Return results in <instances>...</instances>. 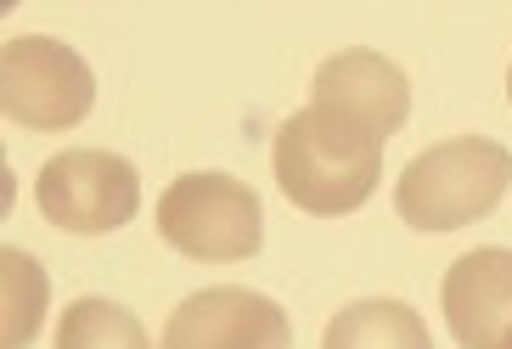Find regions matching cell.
<instances>
[{
    "mask_svg": "<svg viewBox=\"0 0 512 349\" xmlns=\"http://www.w3.org/2000/svg\"><path fill=\"white\" fill-rule=\"evenodd\" d=\"M377 175H383V141L327 119L316 107H299L276 130V186L304 214H321V220L355 214L377 192Z\"/></svg>",
    "mask_w": 512,
    "mask_h": 349,
    "instance_id": "6da1fadb",
    "label": "cell"
},
{
    "mask_svg": "<svg viewBox=\"0 0 512 349\" xmlns=\"http://www.w3.org/2000/svg\"><path fill=\"white\" fill-rule=\"evenodd\" d=\"M512 152L490 136H456L417 152L394 186V214L411 231H456L473 226L507 198Z\"/></svg>",
    "mask_w": 512,
    "mask_h": 349,
    "instance_id": "7a4b0ae2",
    "label": "cell"
},
{
    "mask_svg": "<svg viewBox=\"0 0 512 349\" xmlns=\"http://www.w3.org/2000/svg\"><path fill=\"white\" fill-rule=\"evenodd\" d=\"M158 237L197 265H237L265 248V209L248 181L197 169L158 198Z\"/></svg>",
    "mask_w": 512,
    "mask_h": 349,
    "instance_id": "3957f363",
    "label": "cell"
},
{
    "mask_svg": "<svg viewBox=\"0 0 512 349\" xmlns=\"http://www.w3.org/2000/svg\"><path fill=\"white\" fill-rule=\"evenodd\" d=\"M96 107V74L51 34H17L0 46V113L23 130H74Z\"/></svg>",
    "mask_w": 512,
    "mask_h": 349,
    "instance_id": "277c9868",
    "label": "cell"
},
{
    "mask_svg": "<svg viewBox=\"0 0 512 349\" xmlns=\"http://www.w3.org/2000/svg\"><path fill=\"white\" fill-rule=\"evenodd\" d=\"M34 203L57 231L74 237H107L136 220L141 203V175L130 158L102 147H74L46 158L40 181H34Z\"/></svg>",
    "mask_w": 512,
    "mask_h": 349,
    "instance_id": "5b68a950",
    "label": "cell"
},
{
    "mask_svg": "<svg viewBox=\"0 0 512 349\" xmlns=\"http://www.w3.org/2000/svg\"><path fill=\"white\" fill-rule=\"evenodd\" d=\"M310 107L327 113V119L361 130V136L389 141L394 130H406L411 113V79L406 68H394L383 51H338L316 68V85H310Z\"/></svg>",
    "mask_w": 512,
    "mask_h": 349,
    "instance_id": "8992f818",
    "label": "cell"
},
{
    "mask_svg": "<svg viewBox=\"0 0 512 349\" xmlns=\"http://www.w3.org/2000/svg\"><path fill=\"white\" fill-rule=\"evenodd\" d=\"M293 327L276 299L254 288H203L169 310L158 349H287Z\"/></svg>",
    "mask_w": 512,
    "mask_h": 349,
    "instance_id": "52a82bcc",
    "label": "cell"
},
{
    "mask_svg": "<svg viewBox=\"0 0 512 349\" xmlns=\"http://www.w3.org/2000/svg\"><path fill=\"white\" fill-rule=\"evenodd\" d=\"M445 327L462 349H507L512 338V248H473L439 282Z\"/></svg>",
    "mask_w": 512,
    "mask_h": 349,
    "instance_id": "ba28073f",
    "label": "cell"
},
{
    "mask_svg": "<svg viewBox=\"0 0 512 349\" xmlns=\"http://www.w3.org/2000/svg\"><path fill=\"white\" fill-rule=\"evenodd\" d=\"M321 349H434L406 299H355L327 321Z\"/></svg>",
    "mask_w": 512,
    "mask_h": 349,
    "instance_id": "9c48e42d",
    "label": "cell"
},
{
    "mask_svg": "<svg viewBox=\"0 0 512 349\" xmlns=\"http://www.w3.org/2000/svg\"><path fill=\"white\" fill-rule=\"evenodd\" d=\"M57 349H152L136 310L113 299H74L57 321Z\"/></svg>",
    "mask_w": 512,
    "mask_h": 349,
    "instance_id": "30bf717a",
    "label": "cell"
},
{
    "mask_svg": "<svg viewBox=\"0 0 512 349\" xmlns=\"http://www.w3.org/2000/svg\"><path fill=\"white\" fill-rule=\"evenodd\" d=\"M0 288H6V310H0V349H23L40 333L51 282L23 248H0Z\"/></svg>",
    "mask_w": 512,
    "mask_h": 349,
    "instance_id": "8fae6325",
    "label": "cell"
},
{
    "mask_svg": "<svg viewBox=\"0 0 512 349\" xmlns=\"http://www.w3.org/2000/svg\"><path fill=\"white\" fill-rule=\"evenodd\" d=\"M507 102H512V68H507Z\"/></svg>",
    "mask_w": 512,
    "mask_h": 349,
    "instance_id": "7c38bea8",
    "label": "cell"
},
{
    "mask_svg": "<svg viewBox=\"0 0 512 349\" xmlns=\"http://www.w3.org/2000/svg\"><path fill=\"white\" fill-rule=\"evenodd\" d=\"M507 349H512V338H507Z\"/></svg>",
    "mask_w": 512,
    "mask_h": 349,
    "instance_id": "4fadbf2b",
    "label": "cell"
}]
</instances>
